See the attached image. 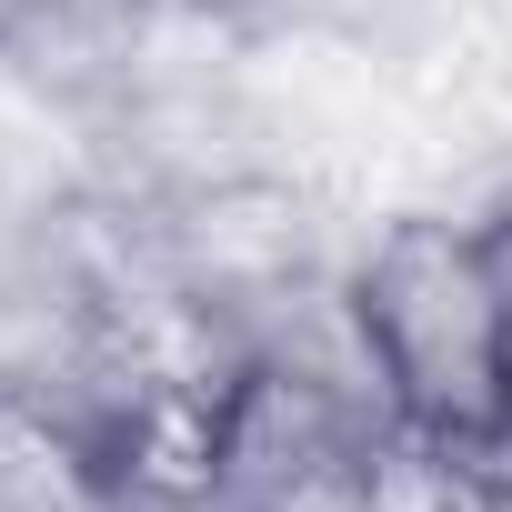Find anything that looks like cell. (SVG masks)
I'll list each match as a JSON object with an SVG mask.
<instances>
[{"mask_svg":"<svg viewBox=\"0 0 512 512\" xmlns=\"http://www.w3.org/2000/svg\"><path fill=\"white\" fill-rule=\"evenodd\" d=\"M362 352L382 372V412L432 452H482L512 422V322L482 231L402 221L372 241L352 282Z\"/></svg>","mask_w":512,"mask_h":512,"instance_id":"obj_1","label":"cell"},{"mask_svg":"<svg viewBox=\"0 0 512 512\" xmlns=\"http://www.w3.org/2000/svg\"><path fill=\"white\" fill-rule=\"evenodd\" d=\"M0 512H111V462L31 412H0Z\"/></svg>","mask_w":512,"mask_h":512,"instance_id":"obj_2","label":"cell"}]
</instances>
